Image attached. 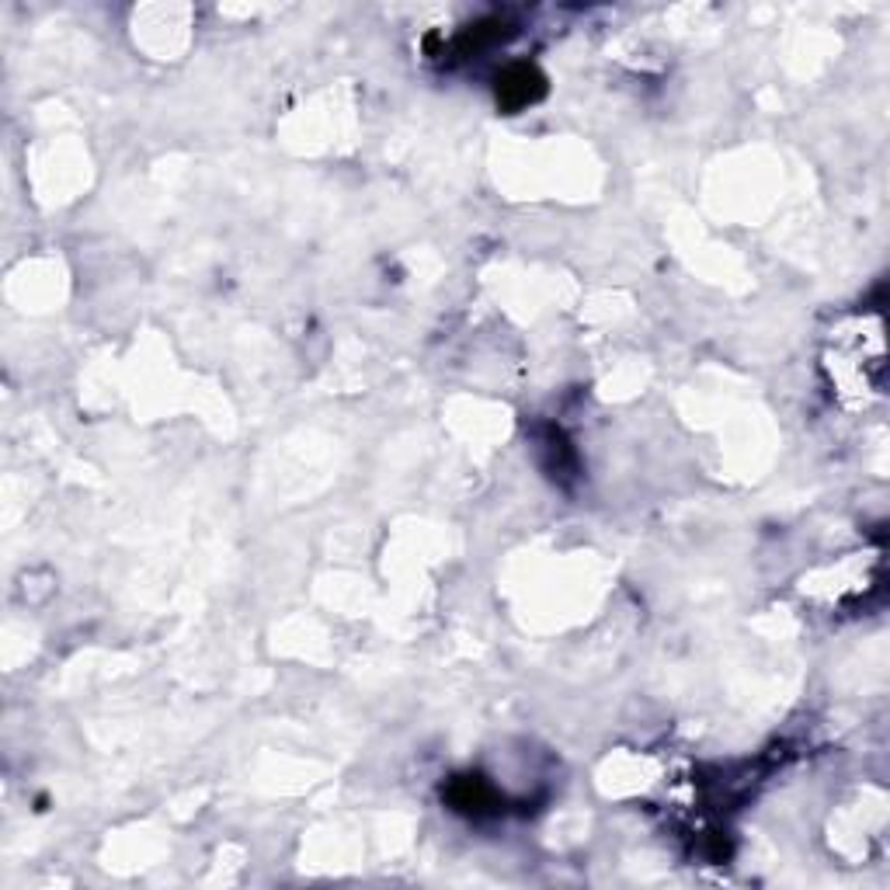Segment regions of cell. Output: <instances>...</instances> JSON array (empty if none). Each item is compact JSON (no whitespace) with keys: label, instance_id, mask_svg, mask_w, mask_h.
<instances>
[{"label":"cell","instance_id":"cell-1","mask_svg":"<svg viewBox=\"0 0 890 890\" xmlns=\"http://www.w3.org/2000/svg\"><path fill=\"white\" fill-rule=\"evenodd\" d=\"M543 91V78L533 70V67H508L501 73V81H498V102H505L508 108H522L536 98V94Z\"/></svg>","mask_w":890,"mask_h":890}]
</instances>
